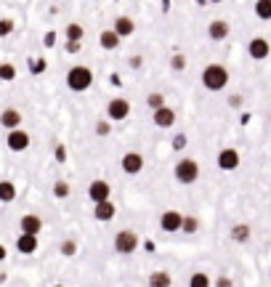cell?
Returning a JSON list of instances; mask_svg holds the SVG:
<instances>
[{
  "label": "cell",
  "mask_w": 271,
  "mask_h": 287,
  "mask_svg": "<svg viewBox=\"0 0 271 287\" xmlns=\"http://www.w3.org/2000/svg\"><path fill=\"white\" fill-rule=\"evenodd\" d=\"M200 80H202V85H205V91H210V93H218V91H223L229 85V69L223 67V64H207V67L202 69V75H200Z\"/></svg>",
  "instance_id": "6da1fadb"
},
{
  "label": "cell",
  "mask_w": 271,
  "mask_h": 287,
  "mask_svg": "<svg viewBox=\"0 0 271 287\" xmlns=\"http://www.w3.org/2000/svg\"><path fill=\"white\" fill-rule=\"evenodd\" d=\"M173 175H175V181L184 184V186L197 184L200 181V163L191 159V157H181L178 163L173 165Z\"/></svg>",
  "instance_id": "7a4b0ae2"
},
{
  "label": "cell",
  "mask_w": 271,
  "mask_h": 287,
  "mask_svg": "<svg viewBox=\"0 0 271 287\" xmlns=\"http://www.w3.org/2000/svg\"><path fill=\"white\" fill-rule=\"evenodd\" d=\"M67 88L75 91V93H85L91 85H93V72L91 67H83V64H75V67L67 72Z\"/></svg>",
  "instance_id": "3957f363"
},
{
  "label": "cell",
  "mask_w": 271,
  "mask_h": 287,
  "mask_svg": "<svg viewBox=\"0 0 271 287\" xmlns=\"http://www.w3.org/2000/svg\"><path fill=\"white\" fill-rule=\"evenodd\" d=\"M115 250L120 255H133L138 250V234L133 229H120L115 234Z\"/></svg>",
  "instance_id": "277c9868"
},
{
  "label": "cell",
  "mask_w": 271,
  "mask_h": 287,
  "mask_svg": "<svg viewBox=\"0 0 271 287\" xmlns=\"http://www.w3.org/2000/svg\"><path fill=\"white\" fill-rule=\"evenodd\" d=\"M128 115H131V101L122 99V96H117V99H112L106 104V120L122 122V120H128Z\"/></svg>",
  "instance_id": "5b68a950"
},
{
  "label": "cell",
  "mask_w": 271,
  "mask_h": 287,
  "mask_svg": "<svg viewBox=\"0 0 271 287\" xmlns=\"http://www.w3.org/2000/svg\"><path fill=\"white\" fill-rule=\"evenodd\" d=\"M239 163H242V157H239V152L234 147H226V149H221L218 157H215V165L223 170V173H234L239 168Z\"/></svg>",
  "instance_id": "8992f818"
},
{
  "label": "cell",
  "mask_w": 271,
  "mask_h": 287,
  "mask_svg": "<svg viewBox=\"0 0 271 287\" xmlns=\"http://www.w3.org/2000/svg\"><path fill=\"white\" fill-rule=\"evenodd\" d=\"M88 197H91L93 205L106 202V200H112V186H109L104 178H96V181L88 184Z\"/></svg>",
  "instance_id": "52a82bcc"
},
{
  "label": "cell",
  "mask_w": 271,
  "mask_h": 287,
  "mask_svg": "<svg viewBox=\"0 0 271 287\" xmlns=\"http://www.w3.org/2000/svg\"><path fill=\"white\" fill-rule=\"evenodd\" d=\"M6 144H8V149H11V152H27V149H29V144H32V138H29L27 131L16 128V131H8Z\"/></svg>",
  "instance_id": "ba28073f"
},
{
  "label": "cell",
  "mask_w": 271,
  "mask_h": 287,
  "mask_svg": "<svg viewBox=\"0 0 271 287\" xmlns=\"http://www.w3.org/2000/svg\"><path fill=\"white\" fill-rule=\"evenodd\" d=\"M120 168L125 175H138L143 170V157L138 152H125L122 159H120Z\"/></svg>",
  "instance_id": "9c48e42d"
},
{
  "label": "cell",
  "mask_w": 271,
  "mask_h": 287,
  "mask_svg": "<svg viewBox=\"0 0 271 287\" xmlns=\"http://www.w3.org/2000/svg\"><path fill=\"white\" fill-rule=\"evenodd\" d=\"M184 226V216L178 210H165L162 216H159V229L168 231V234H175V231H181Z\"/></svg>",
  "instance_id": "30bf717a"
},
{
  "label": "cell",
  "mask_w": 271,
  "mask_h": 287,
  "mask_svg": "<svg viewBox=\"0 0 271 287\" xmlns=\"http://www.w3.org/2000/svg\"><path fill=\"white\" fill-rule=\"evenodd\" d=\"M247 53H250V59H255V61H263V59H268V53H271V43H268L266 38H252V40L247 43Z\"/></svg>",
  "instance_id": "8fae6325"
},
{
  "label": "cell",
  "mask_w": 271,
  "mask_h": 287,
  "mask_svg": "<svg viewBox=\"0 0 271 287\" xmlns=\"http://www.w3.org/2000/svg\"><path fill=\"white\" fill-rule=\"evenodd\" d=\"M152 122L157 128H162V131H165V128H173L175 125V109H170L168 104L159 106V109H154L152 112Z\"/></svg>",
  "instance_id": "7c38bea8"
},
{
  "label": "cell",
  "mask_w": 271,
  "mask_h": 287,
  "mask_svg": "<svg viewBox=\"0 0 271 287\" xmlns=\"http://www.w3.org/2000/svg\"><path fill=\"white\" fill-rule=\"evenodd\" d=\"M229 35H231V27H229V22H223V19H213L210 24H207V38H210V40L223 43Z\"/></svg>",
  "instance_id": "4fadbf2b"
},
{
  "label": "cell",
  "mask_w": 271,
  "mask_h": 287,
  "mask_svg": "<svg viewBox=\"0 0 271 287\" xmlns=\"http://www.w3.org/2000/svg\"><path fill=\"white\" fill-rule=\"evenodd\" d=\"M38 247H40L38 234H24V231H19V237H16V250H19L22 255H32V253H38Z\"/></svg>",
  "instance_id": "5bb4252c"
},
{
  "label": "cell",
  "mask_w": 271,
  "mask_h": 287,
  "mask_svg": "<svg viewBox=\"0 0 271 287\" xmlns=\"http://www.w3.org/2000/svg\"><path fill=\"white\" fill-rule=\"evenodd\" d=\"M22 122H24V117H22L19 109L6 106L3 112H0V125H3L6 131H16V128H22Z\"/></svg>",
  "instance_id": "9a60e30c"
},
{
  "label": "cell",
  "mask_w": 271,
  "mask_h": 287,
  "mask_svg": "<svg viewBox=\"0 0 271 287\" xmlns=\"http://www.w3.org/2000/svg\"><path fill=\"white\" fill-rule=\"evenodd\" d=\"M19 231H24V234H38L40 237V231H43V218L35 216V213H24L19 218Z\"/></svg>",
  "instance_id": "2e32d148"
},
{
  "label": "cell",
  "mask_w": 271,
  "mask_h": 287,
  "mask_svg": "<svg viewBox=\"0 0 271 287\" xmlns=\"http://www.w3.org/2000/svg\"><path fill=\"white\" fill-rule=\"evenodd\" d=\"M117 216V205L112 202V200H106V202H99L93 207V218L99 221V223H109L112 218Z\"/></svg>",
  "instance_id": "e0dca14e"
},
{
  "label": "cell",
  "mask_w": 271,
  "mask_h": 287,
  "mask_svg": "<svg viewBox=\"0 0 271 287\" xmlns=\"http://www.w3.org/2000/svg\"><path fill=\"white\" fill-rule=\"evenodd\" d=\"M117 32L120 38H131L133 32H136V22H133V16H117L115 19V27H112Z\"/></svg>",
  "instance_id": "ac0fdd59"
},
{
  "label": "cell",
  "mask_w": 271,
  "mask_h": 287,
  "mask_svg": "<svg viewBox=\"0 0 271 287\" xmlns=\"http://www.w3.org/2000/svg\"><path fill=\"white\" fill-rule=\"evenodd\" d=\"M250 237H252V229L247 226V223H234L231 231H229V239H231V242H237V245L250 242Z\"/></svg>",
  "instance_id": "d6986e66"
},
{
  "label": "cell",
  "mask_w": 271,
  "mask_h": 287,
  "mask_svg": "<svg viewBox=\"0 0 271 287\" xmlns=\"http://www.w3.org/2000/svg\"><path fill=\"white\" fill-rule=\"evenodd\" d=\"M120 35H117V32L115 29H104L101 32V35H99V45L104 48V51H117V48H120Z\"/></svg>",
  "instance_id": "ffe728a7"
},
{
  "label": "cell",
  "mask_w": 271,
  "mask_h": 287,
  "mask_svg": "<svg viewBox=\"0 0 271 287\" xmlns=\"http://www.w3.org/2000/svg\"><path fill=\"white\" fill-rule=\"evenodd\" d=\"M149 287H173V277L168 271H152L149 274Z\"/></svg>",
  "instance_id": "44dd1931"
},
{
  "label": "cell",
  "mask_w": 271,
  "mask_h": 287,
  "mask_svg": "<svg viewBox=\"0 0 271 287\" xmlns=\"http://www.w3.org/2000/svg\"><path fill=\"white\" fill-rule=\"evenodd\" d=\"M64 38H67V40H75V43H83V38H85V27H83V24H77V22L67 24V29H64Z\"/></svg>",
  "instance_id": "7402d4cb"
},
{
  "label": "cell",
  "mask_w": 271,
  "mask_h": 287,
  "mask_svg": "<svg viewBox=\"0 0 271 287\" xmlns=\"http://www.w3.org/2000/svg\"><path fill=\"white\" fill-rule=\"evenodd\" d=\"M16 200V184L13 181H0V202H13Z\"/></svg>",
  "instance_id": "603a6c76"
},
{
  "label": "cell",
  "mask_w": 271,
  "mask_h": 287,
  "mask_svg": "<svg viewBox=\"0 0 271 287\" xmlns=\"http://www.w3.org/2000/svg\"><path fill=\"white\" fill-rule=\"evenodd\" d=\"M255 16L258 19H263V22H268L271 19V0H255Z\"/></svg>",
  "instance_id": "cb8c5ba5"
},
{
  "label": "cell",
  "mask_w": 271,
  "mask_h": 287,
  "mask_svg": "<svg viewBox=\"0 0 271 287\" xmlns=\"http://www.w3.org/2000/svg\"><path fill=\"white\" fill-rule=\"evenodd\" d=\"M181 231H184V234H197V231H200V218H197V216H184Z\"/></svg>",
  "instance_id": "d4e9b609"
},
{
  "label": "cell",
  "mask_w": 271,
  "mask_h": 287,
  "mask_svg": "<svg viewBox=\"0 0 271 287\" xmlns=\"http://www.w3.org/2000/svg\"><path fill=\"white\" fill-rule=\"evenodd\" d=\"M189 287H210V277H207L205 271H194V274L189 277Z\"/></svg>",
  "instance_id": "484cf974"
},
{
  "label": "cell",
  "mask_w": 271,
  "mask_h": 287,
  "mask_svg": "<svg viewBox=\"0 0 271 287\" xmlns=\"http://www.w3.org/2000/svg\"><path fill=\"white\" fill-rule=\"evenodd\" d=\"M0 80L3 83H11V80H16V67L8 61H0Z\"/></svg>",
  "instance_id": "4316f807"
},
{
  "label": "cell",
  "mask_w": 271,
  "mask_h": 287,
  "mask_svg": "<svg viewBox=\"0 0 271 287\" xmlns=\"http://www.w3.org/2000/svg\"><path fill=\"white\" fill-rule=\"evenodd\" d=\"M69 194H72V186H69L67 181H56V184H53V197H56V200H67Z\"/></svg>",
  "instance_id": "83f0119b"
},
{
  "label": "cell",
  "mask_w": 271,
  "mask_h": 287,
  "mask_svg": "<svg viewBox=\"0 0 271 287\" xmlns=\"http://www.w3.org/2000/svg\"><path fill=\"white\" fill-rule=\"evenodd\" d=\"M165 104H168V99H165L162 93H157V91L147 96V106H149L152 112H154V109H159V106H165Z\"/></svg>",
  "instance_id": "f1b7e54d"
},
{
  "label": "cell",
  "mask_w": 271,
  "mask_h": 287,
  "mask_svg": "<svg viewBox=\"0 0 271 287\" xmlns=\"http://www.w3.org/2000/svg\"><path fill=\"white\" fill-rule=\"evenodd\" d=\"M59 253L64 255V258H72V255L77 253V242L75 239H64V242L59 245Z\"/></svg>",
  "instance_id": "f546056e"
},
{
  "label": "cell",
  "mask_w": 271,
  "mask_h": 287,
  "mask_svg": "<svg viewBox=\"0 0 271 287\" xmlns=\"http://www.w3.org/2000/svg\"><path fill=\"white\" fill-rule=\"evenodd\" d=\"M170 69H173V72H181V69H186V56H181V53L170 56Z\"/></svg>",
  "instance_id": "4dcf8cb0"
},
{
  "label": "cell",
  "mask_w": 271,
  "mask_h": 287,
  "mask_svg": "<svg viewBox=\"0 0 271 287\" xmlns=\"http://www.w3.org/2000/svg\"><path fill=\"white\" fill-rule=\"evenodd\" d=\"M29 72L32 75H43L45 72V59H38V56L29 59Z\"/></svg>",
  "instance_id": "1f68e13d"
},
{
  "label": "cell",
  "mask_w": 271,
  "mask_h": 287,
  "mask_svg": "<svg viewBox=\"0 0 271 287\" xmlns=\"http://www.w3.org/2000/svg\"><path fill=\"white\" fill-rule=\"evenodd\" d=\"M112 133V120H99V122H96V136H109Z\"/></svg>",
  "instance_id": "d6a6232c"
},
{
  "label": "cell",
  "mask_w": 271,
  "mask_h": 287,
  "mask_svg": "<svg viewBox=\"0 0 271 287\" xmlns=\"http://www.w3.org/2000/svg\"><path fill=\"white\" fill-rule=\"evenodd\" d=\"M186 144H189L186 133H178V136H173V141H170V147H173L175 152H181V149H186Z\"/></svg>",
  "instance_id": "836d02e7"
},
{
  "label": "cell",
  "mask_w": 271,
  "mask_h": 287,
  "mask_svg": "<svg viewBox=\"0 0 271 287\" xmlns=\"http://www.w3.org/2000/svg\"><path fill=\"white\" fill-rule=\"evenodd\" d=\"M13 19H0V38H8L11 32H13Z\"/></svg>",
  "instance_id": "e575fe53"
},
{
  "label": "cell",
  "mask_w": 271,
  "mask_h": 287,
  "mask_svg": "<svg viewBox=\"0 0 271 287\" xmlns=\"http://www.w3.org/2000/svg\"><path fill=\"white\" fill-rule=\"evenodd\" d=\"M80 48H83V43H75V40H67V43H64V51H67V53H77Z\"/></svg>",
  "instance_id": "d590c367"
},
{
  "label": "cell",
  "mask_w": 271,
  "mask_h": 287,
  "mask_svg": "<svg viewBox=\"0 0 271 287\" xmlns=\"http://www.w3.org/2000/svg\"><path fill=\"white\" fill-rule=\"evenodd\" d=\"M229 106H234V109H239V106H242V96H239V93H234V96H229Z\"/></svg>",
  "instance_id": "8d00e7d4"
},
{
  "label": "cell",
  "mask_w": 271,
  "mask_h": 287,
  "mask_svg": "<svg viewBox=\"0 0 271 287\" xmlns=\"http://www.w3.org/2000/svg\"><path fill=\"white\" fill-rule=\"evenodd\" d=\"M56 159H59V163H64V159H67V149H64L61 144L56 147Z\"/></svg>",
  "instance_id": "74e56055"
},
{
  "label": "cell",
  "mask_w": 271,
  "mask_h": 287,
  "mask_svg": "<svg viewBox=\"0 0 271 287\" xmlns=\"http://www.w3.org/2000/svg\"><path fill=\"white\" fill-rule=\"evenodd\" d=\"M128 64H131V69H138L141 67V56H131V61H128Z\"/></svg>",
  "instance_id": "f35d334b"
},
{
  "label": "cell",
  "mask_w": 271,
  "mask_h": 287,
  "mask_svg": "<svg viewBox=\"0 0 271 287\" xmlns=\"http://www.w3.org/2000/svg\"><path fill=\"white\" fill-rule=\"evenodd\" d=\"M215 287H231V279H229V277H221V279L215 282Z\"/></svg>",
  "instance_id": "ab89813d"
},
{
  "label": "cell",
  "mask_w": 271,
  "mask_h": 287,
  "mask_svg": "<svg viewBox=\"0 0 271 287\" xmlns=\"http://www.w3.org/2000/svg\"><path fill=\"white\" fill-rule=\"evenodd\" d=\"M8 258V250H6V245H0V261H6Z\"/></svg>",
  "instance_id": "60d3db41"
},
{
  "label": "cell",
  "mask_w": 271,
  "mask_h": 287,
  "mask_svg": "<svg viewBox=\"0 0 271 287\" xmlns=\"http://www.w3.org/2000/svg\"><path fill=\"white\" fill-rule=\"evenodd\" d=\"M53 38H56L53 32H48V35H45V45H53Z\"/></svg>",
  "instance_id": "b9f144b4"
},
{
  "label": "cell",
  "mask_w": 271,
  "mask_h": 287,
  "mask_svg": "<svg viewBox=\"0 0 271 287\" xmlns=\"http://www.w3.org/2000/svg\"><path fill=\"white\" fill-rule=\"evenodd\" d=\"M207 3V0H197V6H205Z\"/></svg>",
  "instance_id": "7bdbcfd3"
},
{
  "label": "cell",
  "mask_w": 271,
  "mask_h": 287,
  "mask_svg": "<svg viewBox=\"0 0 271 287\" xmlns=\"http://www.w3.org/2000/svg\"><path fill=\"white\" fill-rule=\"evenodd\" d=\"M207 3H223V0H207Z\"/></svg>",
  "instance_id": "ee69618b"
},
{
  "label": "cell",
  "mask_w": 271,
  "mask_h": 287,
  "mask_svg": "<svg viewBox=\"0 0 271 287\" xmlns=\"http://www.w3.org/2000/svg\"><path fill=\"white\" fill-rule=\"evenodd\" d=\"M51 287H64V284H51Z\"/></svg>",
  "instance_id": "f6af8a7d"
},
{
  "label": "cell",
  "mask_w": 271,
  "mask_h": 287,
  "mask_svg": "<svg viewBox=\"0 0 271 287\" xmlns=\"http://www.w3.org/2000/svg\"><path fill=\"white\" fill-rule=\"evenodd\" d=\"M268 120H271V115H268Z\"/></svg>",
  "instance_id": "bcb514c9"
}]
</instances>
